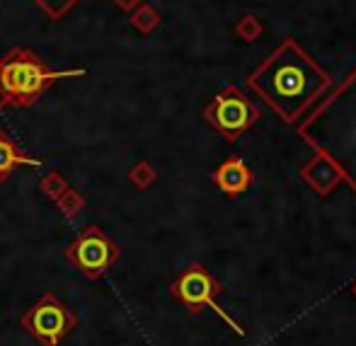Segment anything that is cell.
Listing matches in <instances>:
<instances>
[{"label":"cell","mask_w":356,"mask_h":346,"mask_svg":"<svg viewBox=\"0 0 356 346\" xmlns=\"http://www.w3.org/2000/svg\"><path fill=\"white\" fill-rule=\"evenodd\" d=\"M8 104V94H5V90H3V85H0V112H3V107Z\"/></svg>","instance_id":"obj_17"},{"label":"cell","mask_w":356,"mask_h":346,"mask_svg":"<svg viewBox=\"0 0 356 346\" xmlns=\"http://www.w3.org/2000/svg\"><path fill=\"white\" fill-rule=\"evenodd\" d=\"M85 75L83 68L51 70L32 49L13 47L0 58V85H3L8 102L17 107H32L39 97L63 78H80Z\"/></svg>","instance_id":"obj_3"},{"label":"cell","mask_w":356,"mask_h":346,"mask_svg":"<svg viewBox=\"0 0 356 346\" xmlns=\"http://www.w3.org/2000/svg\"><path fill=\"white\" fill-rule=\"evenodd\" d=\"M22 327L42 346H58L75 327V315L66 303L44 295L22 315Z\"/></svg>","instance_id":"obj_5"},{"label":"cell","mask_w":356,"mask_h":346,"mask_svg":"<svg viewBox=\"0 0 356 346\" xmlns=\"http://www.w3.org/2000/svg\"><path fill=\"white\" fill-rule=\"evenodd\" d=\"M298 133L337 167L356 192V68L300 124Z\"/></svg>","instance_id":"obj_2"},{"label":"cell","mask_w":356,"mask_h":346,"mask_svg":"<svg viewBox=\"0 0 356 346\" xmlns=\"http://www.w3.org/2000/svg\"><path fill=\"white\" fill-rule=\"evenodd\" d=\"M172 290H175V295H177L179 303H184L189 310H194V313H197V310L209 308L211 313L218 315L220 320H225V322L230 324V329H235L238 334H243V329L238 327V322H235V320H230L228 313H225V310H220V305L216 303L218 283H216L213 277L204 267H189L187 272H182V277L175 281Z\"/></svg>","instance_id":"obj_7"},{"label":"cell","mask_w":356,"mask_h":346,"mask_svg":"<svg viewBox=\"0 0 356 346\" xmlns=\"http://www.w3.org/2000/svg\"><path fill=\"white\" fill-rule=\"evenodd\" d=\"M158 24H160V15L155 13V10L150 8V5L141 3V5H138V8L131 13V27H134V29H138L141 34H150L155 27H158Z\"/></svg>","instance_id":"obj_10"},{"label":"cell","mask_w":356,"mask_h":346,"mask_svg":"<svg viewBox=\"0 0 356 346\" xmlns=\"http://www.w3.org/2000/svg\"><path fill=\"white\" fill-rule=\"evenodd\" d=\"M66 189H68L66 179H63L58 172L47 174V179H44V182H42V192L47 194L49 199H58L63 192H66Z\"/></svg>","instance_id":"obj_13"},{"label":"cell","mask_w":356,"mask_h":346,"mask_svg":"<svg viewBox=\"0 0 356 346\" xmlns=\"http://www.w3.org/2000/svg\"><path fill=\"white\" fill-rule=\"evenodd\" d=\"M56 201H58V208H61L68 218H73V215L85 206V199L80 197L78 192H73V189H66V192H63Z\"/></svg>","instance_id":"obj_12"},{"label":"cell","mask_w":356,"mask_h":346,"mask_svg":"<svg viewBox=\"0 0 356 346\" xmlns=\"http://www.w3.org/2000/svg\"><path fill=\"white\" fill-rule=\"evenodd\" d=\"M259 32H262V27H259V22L252 17V15H248V17L240 19V24H238V34L245 39V42H254Z\"/></svg>","instance_id":"obj_14"},{"label":"cell","mask_w":356,"mask_h":346,"mask_svg":"<svg viewBox=\"0 0 356 346\" xmlns=\"http://www.w3.org/2000/svg\"><path fill=\"white\" fill-rule=\"evenodd\" d=\"M119 247L99 225H85L66 247V259L83 277L99 279L119 262Z\"/></svg>","instance_id":"obj_4"},{"label":"cell","mask_w":356,"mask_h":346,"mask_svg":"<svg viewBox=\"0 0 356 346\" xmlns=\"http://www.w3.org/2000/svg\"><path fill=\"white\" fill-rule=\"evenodd\" d=\"M131 179L138 184V187H145V184H148L150 179H153V170H150L145 163H141V165H138V167H134Z\"/></svg>","instance_id":"obj_15"},{"label":"cell","mask_w":356,"mask_h":346,"mask_svg":"<svg viewBox=\"0 0 356 346\" xmlns=\"http://www.w3.org/2000/svg\"><path fill=\"white\" fill-rule=\"evenodd\" d=\"M259 112L238 88H225L213 97V102L204 109V119L218 129L228 140H235L257 122Z\"/></svg>","instance_id":"obj_6"},{"label":"cell","mask_w":356,"mask_h":346,"mask_svg":"<svg viewBox=\"0 0 356 346\" xmlns=\"http://www.w3.org/2000/svg\"><path fill=\"white\" fill-rule=\"evenodd\" d=\"M34 3L42 8V13L49 19H61L63 15H68L80 0H34Z\"/></svg>","instance_id":"obj_11"},{"label":"cell","mask_w":356,"mask_h":346,"mask_svg":"<svg viewBox=\"0 0 356 346\" xmlns=\"http://www.w3.org/2000/svg\"><path fill=\"white\" fill-rule=\"evenodd\" d=\"M141 3L143 0H114V5H117L119 10H124V13H134Z\"/></svg>","instance_id":"obj_16"},{"label":"cell","mask_w":356,"mask_h":346,"mask_svg":"<svg viewBox=\"0 0 356 346\" xmlns=\"http://www.w3.org/2000/svg\"><path fill=\"white\" fill-rule=\"evenodd\" d=\"M216 184L225 194H240L250 184V170L245 167L243 160H228V163L216 170Z\"/></svg>","instance_id":"obj_8"},{"label":"cell","mask_w":356,"mask_h":346,"mask_svg":"<svg viewBox=\"0 0 356 346\" xmlns=\"http://www.w3.org/2000/svg\"><path fill=\"white\" fill-rule=\"evenodd\" d=\"M17 165H32V167H39L42 160L29 158L24 150H19L17 145L10 140L8 133L0 131V182H8L10 174H13V170L17 167Z\"/></svg>","instance_id":"obj_9"},{"label":"cell","mask_w":356,"mask_h":346,"mask_svg":"<svg viewBox=\"0 0 356 346\" xmlns=\"http://www.w3.org/2000/svg\"><path fill=\"white\" fill-rule=\"evenodd\" d=\"M250 88L259 94L286 122H296L325 90L332 85L323 70L293 39L284 44L248 78Z\"/></svg>","instance_id":"obj_1"}]
</instances>
